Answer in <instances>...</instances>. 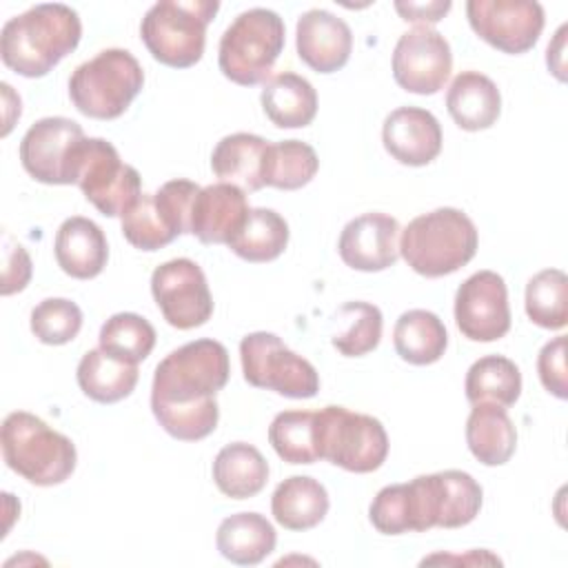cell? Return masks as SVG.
Here are the masks:
<instances>
[{"mask_svg":"<svg viewBox=\"0 0 568 568\" xmlns=\"http://www.w3.org/2000/svg\"><path fill=\"white\" fill-rule=\"evenodd\" d=\"M564 42H566V24L559 27V31L555 33V40L552 44H548V51H546V62H548V69L564 82L566 80V64H564Z\"/></svg>","mask_w":568,"mask_h":568,"instance_id":"f6af8a7d","label":"cell"},{"mask_svg":"<svg viewBox=\"0 0 568 568\" xmlns=\"http://www.w3.org/2000/svg\"><path fill=\"white\" fill-rule=\"evenodd\" d=\"M80 38L82 22L75 9L62 2H44L4 22L0 55L11 71L24 78H42L80 44Z\"/></svg>","mask_w":568,"mask_h":568,"instance_id":"7a4b0ae2","label":"cell"},{"mask_svg":"<svg viewBox=\"0 0 568 568\" xmlns=\"http://www.w3.org/2000/svg\"><path fill=\"white\" fill-rule=\"evenodd\" d=\"M526 315L532 324L559 331L568 322V277L559 268H544L526 284Z\"/></svg>","mask_w":568,"mask_h":568,"instance_id":"836d02e7","label":"cell"},{"mask_svg":"<svg viewBox=\"0 0 568 568\" xmlns=\"http://www.w3.org/2000/svg\"><path fill=\"white\" fill-rule=\"evenodd\" d=\"M466 444L484 466L506 464L517 446V430L506 408L488 402L473 404L466 419Z\"/></svg>","mask_w":568,"mask_h":568,"instance_id":"603a6c76","label":"cell"},{"mask_svg":"<svg viewBox=\"0 0 568 568\" xmlns=\"http://www.w3.org/2000/svg\"><path fill=\"white\" fill-rule=\"evenodd\" d=\"M248 215L246 193L233 184L202 186L191 211V235L202 244H229Z\"/></svg>","mask_w":568,"mask_h":568,"instance_id":"d6986e66","label":"cell"},{"mask_svg":"<svg viewBox=\"0 0 568 568\" xmlns=\"http://www.w3.org/2000/svg\"><path fill=\"white\" fill-rule=\"evenodd\" d=\"M84 138L71 118H42L22 135L20 162L42 184H75V160Z\"/></svg>","mask_w":568,"mask_h":568,"instance_id":"8fae6325","label":"cell"},{"mask_svg":"<svg viewBox=\"0 0 568 568\" xmlns=\"http://www.w3.org/2000/svg\"><path fill=\"white\" fill-rule=\"evenodd\" d=\"M100 348L138 364L146 359L155 346V328L138 313H115L100 328Z\"/></svg>","mask_w":568,"mask_h":568,"instance_id":"8d00e7d4","label":"cell"},{"mask_svg":"<svg viewBox=\"0 0 568 568\" xmlns=\"http://www.w3.org/2000/svg\"><path fill=\"white\" fill-rule=\"evenodd\" d=\"M464 390L470 404L488 402L508 408L521 395V373L513 359L504 355H486L468 368Z\"/></svg>","mask_w":568,"mask_h":568,"instance_id":"4dcf8cb0","label":"cell"},{"mask_svg":"<svg viewBox=\"0 0 568 568\" xmlns=\"http://www.w3.org/2000/svg\"><path fill=\"white\" fill-rule=\"evenodd\" d=\"M82 328V311L64 297H47L31 311V331L42 344L60 346L71 342Z\"/></svg>","mask_w":568,"mask_h":568,"instance_id":"f35d334b","label":"cell"},{"mask_svg":"<svg viewBox=\"0 0 568 568\" xmlns=\"http://www.w3.org/2000/svg\"><path fill=\"white\" fill-rule=\"evenodd\" d=\"M453 69V51L448 40L430 27H413L402 33L393 51V78L410 93H437Z\"/></svg>","mask_w":568,"mask_h":568,"instance_id":"5bb4252c","label":"cell"},{"mask_svg":"<svg viewBox=\"0 0 568 568\" xmlns=\"http://www.w3.org/2000/svg\"><path fill=\"white\" fill-rule=\"evenodd\" d=\"M455 322L473 342H495L510 331L508 288L499 273L477 271L455 293Z\"/></svg>","mask_w":568,"mask_h":568,"instance_id":"9a60e30c","label":"cell"},{"mask_svg":"<svg viewBox=\"0 0 568 568\" xmlns=\"http://www.w3.org/2000/svg\"><path fill=\"white\" fill-rule=\"evenodd\" d=\"M288 244V224L273 209H248L240 231L226 244L237 257L260 264L284 253Z\"/></svg>","mask_w":568,"mask_h":568,"instance_id":"f546056e","label":"cell"},{"mask_svg":"<svg viewBox=\"0 0 568 568\" xmlns=\"http://www.w3.org/2000/svg\"><path fill=\"white\" fill-rule=\"evenodd\" d=\"M382 142L399 164L426 166L442 151V126L426 109L399 106L386 115Z\"/></svg>","mask_w":568,"mask_h":568,"instance_id":"ac0fdd59","label":"cell"},{"mask_svg":"<svg viewBox=\"0 0 568 568\" xmlns=\"http://www.w3.org/2000/svg\"><path fill=\"white\" fill-rule=\"evenodd\" d=\"M537 373L548 393L559 399L568 397V379H566V335H557L546 342L537 357Z\"/></svg>","mask_w":568,"mask_h":568,"instance_id":"b9f144b4","label":"cell"},{"mask_svg":"<svg viewBox=\"0 0 568 568\" xmlns=\"http://www.w3.org/2000/svg\"><path fill=\"white\" fill-rule=\"evenodd\" d=\"M31 280V257L11 237H4V266H2V295L22 291Z\"/></svg>","mask_w":568,"mask_h":568,"instance_id":"7bdbcfd3","label":"cell"},{"mask_svg":"<svg viewBox=\"0 0 568 568\" xmlns=\"http://www.w3.org/2000/svg\"><path fill=\"white\" fill-rule=\"evenodd\" d=\"M399 233V222L388 213L371 211L357 215L339 233V257L355 271H384L397 262Z\"/></svg>","mask_w":568,"mask_h":568,"instance_id":"2e32d148","label":"cell"},{"mask_svg":"<svg viewBox=\"0 0 568 568\" xmlns=\"http://www.w3.org/2000/svg\"><path fill=\"white\" fill-rule=\"evenodd\" d=\"M75 184L106 217H122L142 195L140 173L120 160L118 149L102 138H84L75 160Z\"/></svg>","mask_w":568,"mask_h":568,"instance_id":"30bf717a","label":"cell"},{"mask_svg":"<svg viewBox=\"0 0 568 568\" xmlns=\"http://www.w3.org/2000/svg\"><path fill=\"white\" fill-rule=\"evenodd\" d=\"M262 109L280 129L308 126L317 113V93L313 84L291 71L273 75L262 89Z\"/></svg>","mask_w":568,"mask_h":568,"instance_id":"484cf974","label":"cell"},{"mask_svg":"<svg viewBox=\"0 0 568 568\" xmlns=\"http://www.w3.org/2000/svg\"><path fill=\"white\" fill-rule=\"evenodd\" d=\"M213 481L231 499L255 497L268 481V462L246 442L226 444L213 459Z\"/></svg>","mask_w":568,"mask_h":568,"instance_id":"83f0119b","label":"cell"},{"mask_svg":"<svg viewBox=\"0 0 568 568\" xmlns=\"http://www.w3.org/2000/svg\"><path fill=\"white\" fill-rule=\"evenodd\" d=\"M268 142L255 133H231L224 135L213 153L211 169L213 173L244 193L260 191L264 186V160Z\"/></svg>","mask_w":568,"mask_h":568,"instance_id":"44dd1931","label":"cell"},{"mask_svg":"<svg viewBox=\"0 0 568 568\" xmlns=\"http://www.w3.org/2000/svg\"><path fill=\"white\" fill-rule=\"evenodd\" d=\"M268 442L280 459L288 464H313L320 459L315 446V410H282L268 426Z\"/></svg>","mask_w":568,"mask_h":568,"instance_id":"d590c367","label":"cell"},{"mask_svg":"<svg viewBox=\"0 0 568 568\" xmlns=\"http://www.w3.org/2000/svg\"><path fill=\"white\" fill-rule=\"evenodd\" d=\"M144 87V71L126 49H104L75 67L69 78L73 106L95 120L120 118Z\"/></svg>","mask_w":568,"mask_h":568,"instance_id":"5b68a950","label":"cell"},{"mask_svg":"<svg viewBox=\"0 0 568 568\" xmlns=\"http://www.w3.org/2000/svg\"><path fill=\"white\" fill-rule=\"evenodd\" d=\"M395 11L406 22H422V27H428L439 22L450 11V2H395Z\"/></svg>","mask_w":568,"mask_h":568,"instance_id":"ee69618b","label":"cell"},{"mask_svg":"<svg viewBox=\"0 0 568 568\" xmlns=\"http://www.w3.org/2000/svg\"><path fill=\"white\" fill-rule=\"evenodd\" d=\"M229 351L217 339H195L171 351L158 366L151 386V410L175 439L209 437L220 419L215 393L229 382Z\"/></svg>","mask_w":568,"mask_h":568,"instance_id":"6da1fadb","label":"cell"},{"mask_svg":"<svg viewBox=\"0 0 568 568\" xmlns=\"http://www.w3.org/2000/svg\"><path fill=\"white\" fill-rule=\"evenodd\" d=\"M300 60L317 73L339 71L353 49L351 27L326 9H308L300 16L295 29Z\"/></svg>","mask_w":568,"mask_h":568,"instance_id":"e0dca14e","label":"cell"},{"mask_svg":"<svg viewBox=\"0 0 568 568\" xmlns=\"http://www.w3.org/2000/svg\"><path fill=\"white\" fill-rule=\"evenodd\" d=\"M2 457L13 473L36 486L62 484L78 462L73 442L27 410L4 417Z\"/></svg>","mask_w":568,"mask_h":568,"instance_id":"277c9868","label":"cell"},{"mask_svg":"<svg viewBox=\"0 0 568 568\" xmlns=\"http://www.w3.org/2000/svg\"><path fill=\"white\" fill-rule=\"evenodd\" d=\"M275 528L260 513H235L217 526L215 546L224 559L237 566H255L275 550Z\"/></svg>","mask_w":568,"mask_h":568,"instance_id":"cb8c5ba5","label":"cell"},{"mask_svg":"<svg viewBox=\"0 0 568 568\" xmlns=\"http://www.w3.org/2000/svg\"><path fill=\"white\" fill-rule=\"evenodd\" d=\"M435 559H448V557H444V555H437V557H428V559H424L422 564H430V561H435ZM453 559H459L462 564H464V561H468V557H453Z\"/></svg>","mask_w":568,"mask_h":568,"instance_id":"bcb514c9","label":"cell"},{"mask_svg":"<svg viewBox=\"0 0 568 568\" xmlns=\"http://www.w3.org/2000/svg\"><path fill=\"white\" fill-rule=\"evenodd\" d=\"M393 344L397 355L415 366L435 364L448 346V333L444 322L424 308H410L399 315L393 331Z\"/></svg>","mask_w":568,"mask_h":568,"instance_id":"f1b7e54d","label":"cell"},{"mask_svg":"<svg viewBox=\"0 0 568 568\" xmlns=\"http://www.w3.org/2000/svg\"><path fill=\"white\" fill-rule=\"evenodd\" d=\"M284 20L275 11L264 7L242 11L220 38V71L242 87L264 82L284 49Z\"/></svg>","mask_w":568,"mask_h":568,"instance_id":"52a82bcc","label":"cell"},{"mask_svg":"<svg viewBox=\"0 0 568 568\" xmlns=\"http://www.w3.org/2000/svg\"><path fill=\"white\" fill-rule=\"evenodd\" d=\"M439 517L437 528H462L468 526L481 508V486L473 475L464 470H442L435 473Z\"/></svg>","mask_w":568,"mask_h":568,"instance_id":"e575fe53","label":"cell"},{"mask_svg":"<svg viewBox=\"0 0 568 568\" xmlns=\"http://www.w3.org/2000/svg\"><path fill=\"white\" fill-rule=\"evenodd\" d=\"M80 390L100 404H113L129 397L138 384V364H129L102 348H91L78 364Z\"/></svg>","mask_w":568,"mask_h":568,"instance_id":"4316f807","label":"cell"},{"mask_svg":"<svg viewBox=\"0 0 568 568\" xmlns=\"http://www.w3.org/2000/svg\"><path fill=\"white\" fill-rule=\"evenodd\" d=\"M122 235L140 251H158L171 244L178 235L160 215L153 193H142L122 215Z\"/></svg>","mask_w":568,"mask_h":568,"instance_id":"74e56055","label":"cell"},{"mask_svg":"<svg viewBox=\"0 0 568 568\" xmlns=\"http://www.w3.org/2000/svg\"><path fill=\"white\" fill-rule=\"evenodd\" d=\"M53 253L58 266L75 280H91L100 275L109 260V246L102 229L82 215L67 217L60 224Z\"/></svg>","mask_w":568,"mask_h":568,"instance_id":"ffe728a7","label":"cell"},{"mask_svg":"<svg viewBox=\"0 0 568 568\" xmlns=\"http://www.w3.org/2000/svg\"><path fill=\"white\" fill-rule=\"evenodd\" d=\"M446 109L459 129L484 131L493 126L501 113V93L488 75L462 71L448 87Z\"/></svg>","mask_w":568,"mask_h":568,"instance_id":"7402d4cb","label":"cell"},{"mask_svg":"<svg viewBox=\"0 0 568 568\" xmlns=\"http://www.w3.org/2000/svg\"><path fill=\"white\" fill-rule=\"evenodd\" d=\"M240 359L244 379L255 388L275 390L291 399H308L320 390L315 366L293 353L275 333L255 331L242 337Z\"/></svg>","mask_w":568,"mask_h":568,"instance_id":"9c48e42d","label":"cell"},{"mask_svg":"<svg viewBox=\"0 0 568 568\" xmlns=\"http://www.w3.org/2000/svg\"><path fill=\"white\" fill-rule=\"evenodd\" d=\"M217 9L215 0H160L144 13L140 38L160 64L193 67L204 53L206 27Z\"/></svg>","mask_w":568,"mask_h":568,"instance_id":"8992f818","label":"cell"},{"mask_svg":"<svg viewBox=\"0 0 568 568\" xmlns=\"http://www.w3.org/2000/svg\"><path fill=\"white\" fill-rule=\"evenodd\" d=\"M382 311L368 302H346L335 315L331 344L344 357H362L377 348L382 339Z\"/></svg>","mask_w":568,"mask_h":568,"instance_id":"d6a6232c","label":"cell"},{"mask_svg":"<svg viewBox=\"0 0 568 568\" xmlns=\"http://www.w3.org/2000/svg\"><path fill=\"white\" fill-rule=\"evenodd\" d=\"M151 293L162 317L173 328H197L213 315V297L206 275L189 257L160 264L151 275Z\"/></svg>","mask_w":568,"mask_h":568,"instance_id":"7c38bea8","label":"cell"},{"mask_svg":"<svg viewBox=\"0 0 568 568\" xmlns=\"http://www.w3.org/2000/svg\"><path fill=\"white\" fill-rule=\"evenodd\" d=\"M315 446L326 459L348 473H373L388 455V435L377 417L344 406L315 410Z\"/></svg>","mask_w":568,"mask_h":568,"instance_id":"ba28073f","label":"cell"},{"mask_svg":"<svg viewBox=\"0 0 568 568\" xmlns=\"http://www.w3.org/2000/svg\"><path fill=\"white\" fill-rule=\"evenodd\" d=\"M371 524L382 535H404L413 530V510L408 484L384 486L368 508Z\"/></svg>","mask_w":568,"mask_h":568,"instance_id":"ab89813d","label":"cell"},{"mask_svg":"<svg viewBox=\"0 0 568 568\" xmlns=\"http://www.w3.org/2000/svg\"><path fill=\"white\" fill-rule=\"evenodd\" d=\"M470 29L504 53H526L544 31V7L532 0H468Z\"/></svg>","mask_w":568,"mask_h":568,"instance_id":"4fadbf2b","label":"cell"},{"mask_svg":"<svg viewBox=\"0 0 568 568\" xmlns=\"http://www.w3.org/2000/svg\"><path fill=\"white\" fill-rule=\"evenodd\" d=\"M326 488L306 475H293L277 484L271 497V513L286 530L315 528L328 513Z\"/></svg>","mask_w":568,"mask_h":568,"instance_id":"d4e9b609","label":"cell"},{"mask_svg":"<svg viewBox=\"0 0 568 568\" xmlns=\"http://www.w3.org/2000/svg\"><path fill=\"white\" fill-rule=\"evenodd\" d=\"M320 169L317 153L302 140L268 142L264 160V186L295 191L306 186Z\"/></svg>","mask_w":568,"mask_h":568,"instance_id":"1f68e13d","label":"cell"},{"mask_svg":"<svg viewBox=\"0 0 568 568\" xmlns=\"http://www.w3.org/2000/svg\"><path fill=\"white\" fill-rule=\"evenodd\" d=\"M479 235L473 220L453 206L417 215L399 237L404 262L424 277H442L466 266L477 253Z\"/></svg>","mask_w":568,"mask_h":568,"instance_id":"3957f363","label":"cell"},{"mask_svg":"<svg viewBox=\"0 0 568 568\" xmlns=\"http://www.w3.org/2000/svg\"><path fill=\"white\" fill-rule=\"evenodd\" d=\"M200 189L191 180H169L153 193L160 215L175 235L191 233V211Z\"/></svg>","mask_w":568,"mask_h":568,"instance_id":"60d3db41","label":"cell"}]
</instances>
